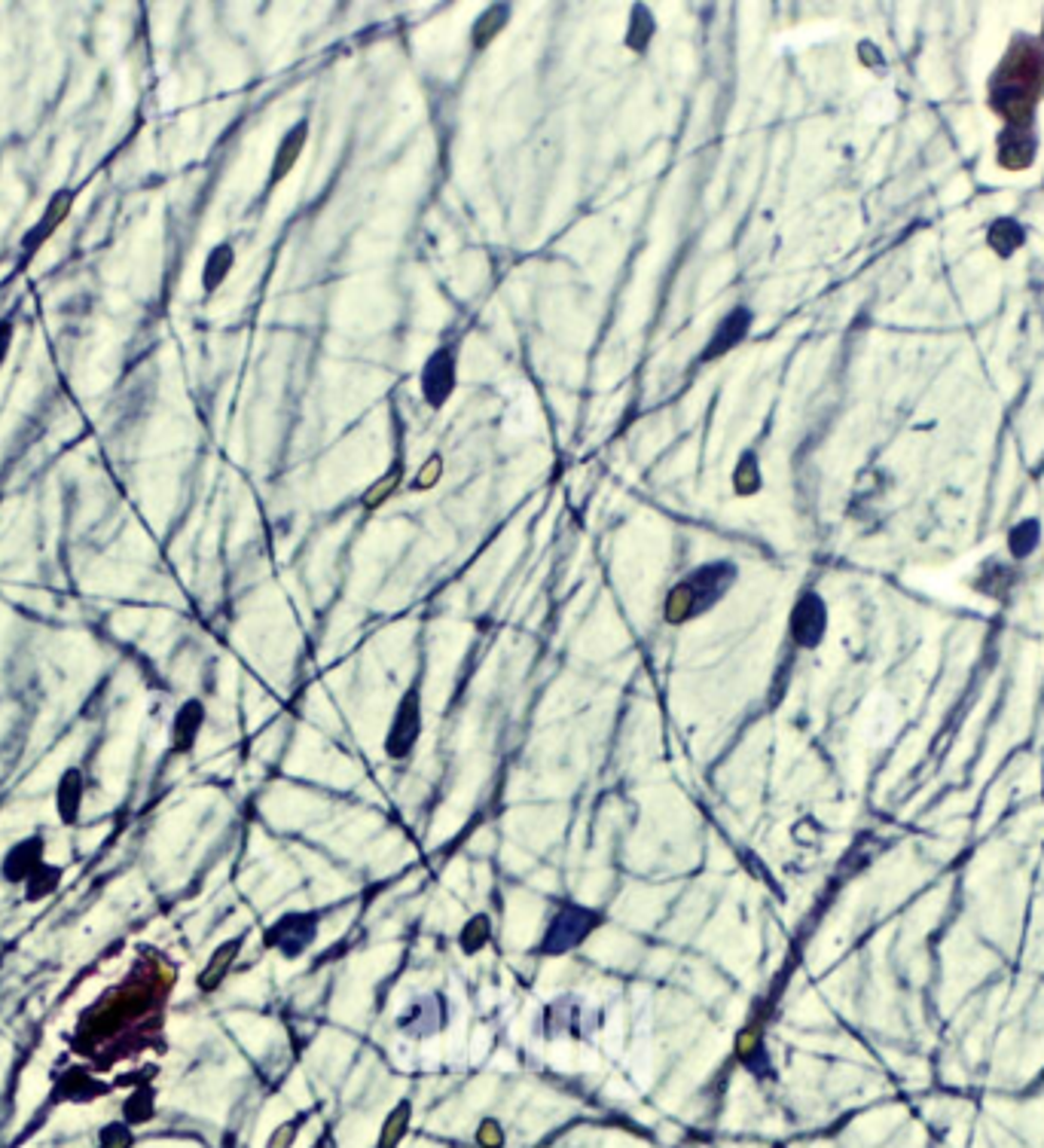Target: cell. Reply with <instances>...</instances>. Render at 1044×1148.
<instances>
[{"instance_id": "4", "label": "cell", "mask_w": 1044, "mask_h": 1148, "mask_svg": "<svg viewBox=\"0 0 1044 1148\" xmlns=\"http://www.w3.org/2000/svg\"><path fill=\"white\" fill-rule=\"evenodd\" d=\"M425 733V696H422V675L410 681V688L400 693V700L391 711L388 730L382 739V751L388 761H406L413 758L418 739Z\"/></svg>"}, {"instance_id": "26", "label": "cell", "mask_w": 1044, "mask_h": 1148, "mask_svg": "<svg viewBox=\"0 0 1044 1148\" xmlns=\"http://www.w3.org/2000/svg\"><path fill=\"white\" fill-rule=\"evenodd\" d=\"M413 1124V1102L410 1099H400L395 1109L385 1115L382 1130H379V1139H376L373 1148H397L403 1142V1137L410 1133Z\"/></svg>"}, {"instance_id": "17", "label": "cell", "mask_w": 1044, "mask_h": 1148, "mask_svg": "<svg viewBox=\"0 0 1044 1148\" xmlns=\"http://www.w3.org/2000/svg\"><path fill=\"white\" fill-rule=\"evenodd\" d=\"M657 31H660V25H657L654 10L648 4H632L627 25H623V49L632 52L635 58H645L650 52V47H654Z\"/></svg>"}, {"instance_id": "3", "label": "cell", "mask_w": 1044, "mask_h": 1148, "mask_svg": "<svg viewBox=\"0 0 1044 1148\" xmlns=\"http://www.w3.org/2000/svg\"><path fill=\"white\" fill-rule=\"evenodd\" d=\"M605 923V913L596 907H587V905H577V901H565L559 905L541 932V941L534 944V956H565L577 947H584L590 941V935H596V928Z\"/></svg>"}, {"instance_id": "31", "label": "cell", "mask_w": 1044, "mask_h": 1148, "mask_svg": "<svg viewBox=\"0 0 1044 1148\" xmlns=\"http://www.w3.org/2000/svg\"><path fill=\"white\" fill-rule=\"evenodd\" d=\"M504 1124L498 1118H483L474 1130V1142L480 1148H504Z\"/></svg>"}, {"instance_id": "29", "label": "cell", "mask_w": 1044, "mask_h": 1148, "mask_svg": "<svg viewBox=\"0 0 1044 1148\" xmlns=\"http://www.w3.org/2000/svg\"><path fill=\"white\" fill-rule=\"evenodd\" d=\"M95 1148H135V1127H128L123 1118H113L98 1127Z\"/></svg>"}, {"instance_id": "24", "label": "cell", "mask_w": 1044, "mask_h": 1148, "mask_svg": "<svg viewBox=\"0 0 1044 1148\" xmlns=\"http://www.w3.org/2000/svg\"><path fill=\"white\" fill-rule=\"evenodd\" d=\"M62 883H65V865L47 862L31 880L22 885V901H25V905H40V901L52 898L58 889H62Z\"/></svg>"}, {"instance_id": "6", "label": "cell", "mask_w": 1044, "mask_h": 1148, "mask_svg": "<svg viewBox=\"0 0 1044 1148\" xmlns=\"http://www.w3.org/2000/svg\"><path fill=\"white\" fill-rule=\"evenodd\" d=\"M324 910H284L263 928V947L279 953L284 963L306 956L321 935Z\"/></svg>"}, {"instance_id": "23", "label": "cell", "mask_w": 1044, "mask_h": 1148, "mask_svg": "<svg viewBox=\"0 0 1044 1148\" xmlns=\"http://www.w3.org/2000/svg\"><path fill=\"white\" fill-rule=\"evenodd\" d=\"M232 266H236V248H232L229 242L214 244L205 257V266H202V290L214 294V290L229 279Z\"/></svg>"}, {"instance_id": "22", "label": "cell", "mask_w": 1044, "mask_h": 1148, "mask_svg": "<svg viewBox=\"0 0 1044 1148\" xmlns=\"http://www.w3.org/2000/svg\"><path fill=\"white\" fill-rule=\"evenodd\" d=\"M403 477H406V464H403V456H400V458L391 461V468L379 479H373V483L364 489V496H360V507H364V511H379L388 498L397 496V489L403 486Z\"/></svg>"}, {"instance_id": "16", "label": "cell", "mask_w": 1044, "mask_h": 1148, "mask_svg": "<svg viewBox=\"0 0 1044 1148\" xmlns=\"http://www.w3.org/2000/svg\"><path fill=\"white\" fill-rule=\"evenodd\" d=\"M105 1094H110V1087L105 1081H98L86 1066H68L65 1072H58L52 1081L55 1102H92Z\"/></svg>"}, {"instance_id": "11", "label": "cell", "mask_w": 1044, "mask_h": 1148, "mask_svg": "<svg viewBox=\"0 0 1044 1148\" xmlns=\"http://www.w3.org/2000/svg\"><path fill=\"white\" fill-rule=\"evenodd\" d=\"M309 132H312V126H309L306 116H302V120H297L294 126H290L287 132L281 135V141L275 144V153H272V163H269L266 190H263V193H272L275 186L284 184V181L290 178V171L297 168V163L302 159V153H306Z\"/></svg>"}, {"instance_id": "27", "label": "cell", "mask_w": 1044, "mask_h": 1148, "mask_svg": "<svg viewBox=\"0 0 1044 1148\" xmlns=\"http://www.w3.org/2000/svg\"><path fill=\"white\" fill-rule=\"evenodd\" d=\"M1023 242H1026L1023 226L1017 221H1008V217H1005V221H996L993 229H990V244H993V251L998 257H1011Z\"/></svg>"}, {"instance_id": "25", "label": "cell", "mask_w": 1044, "mask_h": 1148, "mask_svg": "<svg viewBox=\"0 0 1044 1148\" xmlns=\"http://www.w3.org/2000/svg\"><path fill=\"white\" fill-rule=\"evenodd\" d=\"M492 935H495V925H492L489 913H486V910L474 913V917H468V920H464V925L458 928V950H461L464 956L483 953L489 944H492Z\"/></svg>"}, {"instance_id": "19", "label": "cell", "mask_w": 1044, "mask_h": 1148, "mask_svg": "<svg viewBox=\"0 0 1044 1148\" xmlns=\"http://www.w3.org/2000/svg\"><path fill=\"white\" fill-rule=\"evenodd\" d=\"M730 486H733L736 498H754L764 489V468H761V456L754 446L743 449V453L736 456V464L730 471Z\"/></svg>"}, {"instance_id": "7", "label": "cell", "mask_w": 1044, "mask_h": 1148, "mask_svg": "<svg viewBox=\"0 0 1044 1148\" xmlns=\"http://www.w3.org/2000/svg\"><path fill=\"white\" fill-rule=\"evenodd\" d=\"M754 321H758V315H754L748 302H736V306H730L718 318V324L712 327V333H708V340L703 342V352L696 355L693 364L706 367V364H715V360L736 352V348L751 337Z\"/></svg>"}, {"instance_id": "18", "label": "cell", "mask_w": 1044, "mask_h": 1148, "mask_svg": "<svg viewBox=\"0 0 1044 1148\" xmlns=\"http://www.w3.org/2000/svg\"><path fill=\"white\" fill-rule=\"evenodd\" d=\"M511 16H513V7H511V4H489V7L480 12V16L471 22V34H468L471 52H474V55L489 52L492 43H495V40L507 31V25H511Z\"/></svg>"}, {"instance_id": "21", "label": "cell", "mask_w": 1044, "mask_h": 1148, "mask_svg": "<svg viewBox=\"0 0 1044 1148\" xmlns=\"http://www.w3.org/2000/svg\"><path fill=\"white\" fill-rule=\"evenodd\" d=\"M159 1106H156V1087L150 1081H138L132 1091L126 1094L123 1106H120V1118L128 1127H144L150 1124L156 1118Z\"/></svg>"}, {"instance_id": "13", "label": "cell", "mask_w": 1044, "mask_h": 1148, "mask_svg": "<svg viewBox=\"0 0 1044 1148\" xmlns=\"http://www.w3.org/2000/svg\"><path fill=\"white\" fill-rule=\"evenodd\" d=\"M449 1021V1005L440 993H431L425 999H416L406 1005V1011L397 1017V1029L403 1036L413 1039H428L437 1036Z\"/></svg>"}, {"instance_id": "10", "label": "cell", "mask_w": 1044, "mask_h": 1148, "mask_svg": "<svg viewBox=\"0 0 1044 1148\" xmlns=\"http://www.w3.org/2000/svg\"><path fill=\"white\" fill-rule=\"evenodd\" d=\"M47 837L40 831L28 834L16 843H10L7 852L0 855V883L7 885H25L37 870L47 865Z\"/></svg>"}, {"instance_id": "1", "label": "cell", "mask_w": 1044, "mask_h": 1148, "mask_svg": "<svg viewBox=\"0 0 1044 1148\" xmlns=\"http://www.w3.org/2000/svg\"><path fill=\"white\" fill-rule=\"evenodd\" d=\"M993 107L1011 128H1033V110L1044 92V47L1029 37L1014 40L993 77Z\"/></svg>"}, {"instance_id": "30", "label": "cell", "mask_w": 1044, "mask_h": 1148, "mask_svg": "<svg viewBox=\"0 0 1044 1148\" xmlns=\"http://www.w3.org/2000/svg\"><path fill=\"white\" fill-rule=\"evenodd\" d=\"M443 474H446V458H443L440 453H431L422 464H418V471L413 474L410 492H431V489H437V483L443 479Z\"/></svg>"}, {"instance_id": "34", "label": "cell", "mask_w": 1044, "mask_h": 1148, "mask_svg": "<svg viewBox=\"0 0 1044 1148\" xmlns=\"http://www.w3.org/2000/svg\"><path fill=\"white\" fill-rule=\"evenodd\" d=\"M1038 1081H1044V1069H1041V1072H1038Z\"/></svg>"}, {"instance_id": "14", "label": "cell", "mask_w": 1044, "mask_h": 1148, "mask_svg": "<svg viewBox=\"0 0 1044 1148\" xmlns=\"http://www.w3.org/2000/svg\"><path fill=\"white\" fill-rule=\"evenodd\" d=\"M244 944H248V932H239V935H232V938L217 944V947L211 950V956L205 959V965H202V971L196 975V990L199 993L211 996V993L221 990V986L226 983V978L232 975V968H236Z\"/></svg>"}, {"instance_id": "12", "label": "cell", "mask_w": 1044, "mask_h": 1148, "mask_svg": "<svg viewBox=\"0 0 1044 1148\" xmlns=\"http://www.w3.org/2000/svg\"><path fill=\"white\" fill-rule=\"evenodd\" d=\"M86 773L83 767L70 764L65 767L62 773L55 779V788H52V807H55V819L62 827H74L83 819V807H86Z\"/></svg>"}, {"instance_id": "8", "label": "cell", "mask_w": 1044, "mask_h": 1148, "mask_svg": "<svg viewBox=\"0 0 1044 1148\" xmlns=\"http://www.w3.org/2000/svg\"><path fill=\"white\" fill-rule=\"evenodd\" d=\"M766 1017H770V1002H758L751 1008L748 1021L739 1026V1033L733 1039V1057L743 1063V1069H748L754 1079H773V1066H770V1051H766Z\"/></svg>"}, {"instance_id": "28", "label": "cell", "mask_w": 1044, "mask_h": 1148, "mask_svg": "<svg viewBox=\"0 0 1044 1148\" xmlns=\"http://www.w3.org/2000/svg\"><path fill=\"white\" fill-rule=\"evenodd\" d=\"M1041 541V526L1035 519H1026L1020 526H1014L1008 535V547H1011V556L1014 559H1026L1035 554V547Z\"/></svg>"}, {"instance_id": "33", "label": "cell", "mask_w": 1044, "mask_h": 1148, "mask_svg": "<svg viewBox=\"0 0 1044 1148\" xmlns=\"http://www.w3.org/2000/svg\"><path fill=\"white\" fill-rule=\"evenodd\" d=\"M10 342H12V324L10 321H0V364L10 352Z\"/></svg>"}, {"instance_id": "5", "label": "cell", "mask_w": 1044, "mask_h": 1148, "mask_svg": "<svg viewBox=\"0 0 1044 1148\" xmlns=\"http://www.w3.org/2000/svg\"><path fill=\"white\" fill-rule=\"evenodd\" d=\"M458 364H461V340H443L428 352L418 370V398L428 410L440 413L458 391Z\"/></svg>"}, {"instance_id": "20", "label": "cell", "mask_w": 1044, "mask_h": 1148, "mask_svg": "<svg viewBox=\"0 0 1044 1148\" xmlns=\"http://www.w3.org/2000/svg\"><path fill=\"white\" fill-rule=\"evenodd\" d=\"M1035 156V138H1033V128H1005L1002 138H998V163L1005 168L1017 171L1026 168L1033 163Z\"/></svg>"}, {"instance_id": "2", "label": "cell", "mask_w": 1044, "mask_h": 1148, "mask_svg": "<svg viewBox=\"0 0 1044 1148\" xmlns=\"http://www.w3.org/2000/svg\"><path fill=\"white\" fill-rule=\"evenodd\" d=\"M739 580V565L733 559H708L685 572L669 593L663 595V623L666 627H687L706 617L727 599Z\"/></svg>"}, {"instance_id": "32", "label": "cell", "mask_w": 1044, "mask_h": 1148, "mask_svg": "<svg viewBox=\"0 0 1044 1148\" xmlns=\"http://www.w3.org/2000/svg\"><path fill=\"white\" fill-rule=\"evenodd\" d=\"M300 1127H302V1118H294V1121H284V1124H279V1127H275V1130L269 1133L266 1148H294Z\"/></svg>"}, {"instance_id": "9", "label": "cell", "mask_w": 1044, "mask_h": 1148, "mask_svg": "<svg viewBox=\"0 0 1044 1148\" xmlns=\"http://www.w3.org/2000/svg\"><path fill=\"white\" fill-rule=\"evenodd\" d=\"M788 635L797 648L816 651L828 635V605L816 590H803L788 614Z\"/></svg>"}, {"instance_id": "15", "label": "cell", "mask_w": 1044, "mask_h": 1148, "mask_svg": "<svg viewBox=\"0 0 1044 1148\" xmlns=\"http://www.w3.org/2000/svg\"><path fill=\"white\" fill-rule=\"evenodd\" d=\"M205 721H208V709L202 700L190 696L178 706V711L171 715V728H168V751L171 754H190L199 746V736L205 730Z\"/></svg>"}, {"instance_id": "35", "label": "cell", "mask_w": 1044, "mask_h": 1148, "mask_svg": "<svg viewBox=\"0 0 1044 1148\" xmlns=\"http://www.w3.org/2000/svg\"><path fill=\"white\" fill-rule=\"evenodd\" d=\"M773 1148H785V1145H773Z\"/></svg>"}]
</instances>
